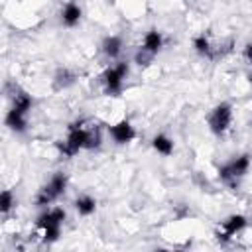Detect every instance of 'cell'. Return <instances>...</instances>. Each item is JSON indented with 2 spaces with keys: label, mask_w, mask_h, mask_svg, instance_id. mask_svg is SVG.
I'll use <instances>...</instances> for the list:
<instances>
[{
  "label": "cell",
  "mask_w": 252,
  "mask_h": 252,
  "mask_svg": "<svg viewBox=\"0 0 252 252\" xmlns=\"http://www.w3.org/2000/svg\"><path fill=\"white\" fill-rule=\"evenodd\" d=\"M246 224H248V220H246L244 215H230V217H226V219L219 224V228H217V238L222 240V242H226V240H230L234 234H238L240 230H244Z\"/></svg>",
  "instance_id": "52a82bcc"
},
{
  "label": "cell",
  "mask_w": 252,
  "mask_h": 252,
  "mask_svg": "<svg viewBox=\"0 0 252 252\" xmlns=\"http://www.w3.org/2000/svg\"><path fill=\"white\" fill-rule=\"evenodd\" d=\"M244 59H246L248 63H252V41L246 43V47H244Z\"/></svg>",
  "instance_id": "ac0fdd59"
},
{
  "label": "cell",
  "mask_w": 252,
  "mask_h": 252,
  "mask_svg": "<svg viewBox=\"0 0 252 252\" xmlns=\"http://www.w3.org/2000/svg\"><path fill=\"white\" fill-rule=\"evenodd\" d=\"M152 148L161 156H171L173 154V140L165 134H156L152 138Z\"/></svg>",
  "instance_id": "2e32d148"
},
{
  "label": "cell",
  "mask_w": 252,
  "mask_h": 252,
  "mask_svg": "<svg viewBox=\"0 0 252 252\" xmlns=\"http://www.w3.org/2000/svg\"><path fill=\"white\" fill-rule=\"evenodd\" d=\"M193 49L201 55V57H207V59H217L220 53H219V47L209 39V35L203 32L199 35L193 37Z\"/></svg>",
  "instance_id": "9c48e42d"
},
{
  "label": "cell",
  "mask_w": 252,
  "mask_h": 252,
  "mask_svg": "<svg viewBox=\"0 0 252 252\" xmlns=\"http://www.w3.org/2000/svg\"><path fill=\"white\" fill-rule=\"evenodd\" d=\"M83 18V10L77 2H67L61 10V24L67 28H75Z\"/></svg>",
  "instance_id": "8fae6325"
},
{
  "label": "cell",
  "mask_w": 252,
  "mask_h": 252,
  "mask_svg": "<svg viewBox=\"0 0 252 252\" xmlns=\"http://www.w3.org/2000/svg\"><path fill=\"white\" fill-rule=\"evenodd\" d=\"M248 169H250V158L246 154H242L219 169V179L228 187H236L240 183V179L248 173Z\"/></svg>",
  "instance_id": "5b68a950"
},
{
  "label": "cell",
  "mask_w": 252,
  "mask_h": 252,
  "mask_svg": "<svg viewBox=\"0 0 252 252\" xmlns=\"http://www.w3.org/2000/svg\"><path fill=\"white\" fill-rule=\"evenodd\" d=\"M207 124H209V130H211L215 136L226 134V130H228L230 124H232V106H230L228 102L217 104V106L209 112Z\"/></svg>",
  "instance_id": "8992f818"
},
{
  "label": "cell",
  "mask_w": 252,
  "mask_h": 252,
  "mask_svg": "<svg viewBox=\"0 0 252 252\" xmlns=\"http://www.w3.org/2000/svg\"><path fill=\"white\" fill-rule=\"evenodd\" d=\"M75 211L81 217H91L96 211V199L91 197V195H79L75 199Z\"/></svg>",
  "instance_id": "4fadbf2b"
},
{
  "label": "cell",
  "mask_w": 252,
  "mask_h": 252,
  "mask_svg": "<svg viewBox=\"0 0 252 252\" xmlns=\"http://www.w3.org/2000/svg\"><path fill=\"white\" fill-rule=\"evenodd\" d=\"M67 175L63 171H57L51 175V179L37 191L35 195V205L37 207H47V205H53L67 189Z\"/></svg>",
  "instance_id": "277c9868"
},
{
  "label": "cell",
  "mask_w": 252,
  "mask_h": 252,
  "mask_svg": "<svg viewBox=\"0 0 252 252\" xmlns=\"http://www.w3.org/2000/svg\"><path fill=\"white\" fill-rule=\"evenodd\" d=\"M16 205V199H14V193L10 189H4L2 195H0V213L2 215H8L12 211V207Z\"/></svg>",
  "instance_id": "e0dca14e"
},
{
  "label": "cell",
  "mask_w": 252,
  "mask_h": 252,
  "mask_svg": "<svg viewBox=\"0 0 252 252\" xmlns=\"http://www.w3.org/2000/svg\"><path fill=\"white\" fill-rule=\"evenodd\" d=\"M128 75V63L126 61H116L114 65L106 67L104 73L100 75V83H102V91L108 96H116L122 93L124 87V79Z\"/></svg>",
  "instance_id": "3957f363"
},
{
  "label": "cell",
  "mask_w": 252,
  "mask_h": 252,
  "mask_svg": "<svg viewBox=\"0 0 252 252\" xmlns=\"http://www.w3.org/2000/svg\"><path fill=\"white\" fill-rule=\"evenodd\" d=\"M108 132H110V136L116 144H130L136 138V130L128 120H120V122L112 124L108 128Z\"/></svg>",
  "instance_id": "ba28073f"
},
{
  "label": "cell",
  "mask_w": 252,
  "mask_h": 252,
  "mask_svg": "<svg viewBox=\"0 0 252 252\" xmlns=\"http://www.w3.org/2000/svg\"><path fill=\"white\" fill-rule=\"evenodd\" d=\"M102 142V134H100V126L93 120H75L73 124H69L67 128V136L65 140H61L57 144L61 156L65 158H73L77 156L81 150H96Z\"/></svg>",
  "instance_id": "6da1fadb"
},
{
  "label": "cell",
  "mask_w": 252,
  "mask_h": 252,
  "mask_svg": "<svg viewBox=\"0 0 252 252\" xmlns=\"http://www.w3.org/2000/svg\"><path fill=\"white\" fill-rule=\"evenodd\" d=\"M122 51V39L118 35H106L102 39V53L108 57V59H116Z\"/></svg>",
  "instance_id": "5bb4252c"
},
{
  "label": "cell",
  "mask_w": 252,
  "mask_h": 252,
  "mask_svg": "<svg viewBox=\"0 0 252 252\" xmlns=\"http://www.w3.org/2000/svg\"><path fill=\"white\" fill-rule=\"evenodd\" d=\"M73 83H75V73H73L71 69H67V67L57 69V73H55V77H53V87H55V91L67 89V87H71Z\"/></svg>",
  "instance_id": "9a60e30c"
},
{
  "label": "cell",
  "mask_w": 252,
  "mask_h": 252,
  "mask_svg": "<svg viewBox=\"0 0 252 252\" xmlns=\"http://www.w3.org/2000/svg\"><path fill=\"white\" fill-rule=\"evenodd\" d=\"M65 220V211L61 207H47L35 220V228L41 234V240L45 244H51L61 234V224Z\"/></svg>",
  "instance_id": "7a4b0ae2"
},
{
  "label": "cell",
  "mask_w": 252,
  "mask_h": 252,
  "mask_svg": "<svg viewBox=\"0 0 252 252\" xmlns=\"http://www.w3.org/2000/svg\"><path fill=\"white\" fill-rule=\"evenodd\" d=\"M6 126L12 132L22 134L26 130V126H28V112H22V110L10 106V110L6 112Z\"/></svg>",
  "instance_id": "30bf717a"
},
{
  "label": "cell",
  "mask_w": 252,
  "mask_h": 252,
  "mask_svg": "<svg viewBox=\"0 0 252 252\" xmlns=\"http://www.w3.org/2000/svg\"><path fill=\"white\" fill-rule=\"evenodd\" d=\"M161 47H163V35L158 30H150L144 35V41H142V47L140 49H144V51H148V53H152L156 57Z\"/></svg>",
  "instance_id": "7c38bea8"
}]
</instances>
